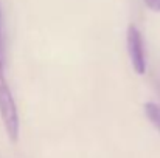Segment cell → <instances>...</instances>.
Here are the masks:
<instances>
[{
	"label": "cell",
	"instance_id": "cell-1",
	"mask_svg": "<svg viewBox=\"0 0 160 158\" xmlns=\"http://www.w3.org/2000/svg\"><path fill=\"white\" fill-rule=\"evenodd\" d=\"M0 118L2 122L5 126L6 135L8 138L16 143L19 140V113H17V107L16 101L12 98L11 89L8 85L6 76H5V70H3V53L0 51Z\"/></svg>",
	"mask_w": 160,
	"mask_h": 158
},
{
	"label": "cell",
	"instance_id": "cell-2",
	"mask_svg": "<svg viewBox=\"0 0 160 158\" xmlns=\"http://www.w3.org/2000/svg\"><path fill=\"white\" fill-rule=\"evenodd\" d=\"M126 44H128V53L132 64V68L137 74H145L146 71V53H145V44L142 33L135 25H129L128 34H126Z\"/></svg>",
	"mask_w": 160,
	"mask_h": 158
},
{
	"label": "cell",
	"instance_id": "cell-3",
	"mask_svg": "<svg viewBox=\"0 0 160 158\" xmlns=\"http://www.w3.org/2000/svg\"><path fill=\"white\" fill-rule=\"evenodd\" d=\"M145 113H146L148 119L151 121V124L160 132V104L146 103L145 104Z\"/></svg>",
	"mask_w": 160,
	"mask_h": 158
},
{
	"label": "cell",
	"instance_id": "cell-4",
	"mask_svg": "<svg viewBox=\"0 0 160 158\" xmlns=\"http://www.w3.org/2000/svg\"><path fill=\"white\" fill-rule=\"evenodd\" d=\"M143 2H145V5L149 9H152L156 12H160V0H143Z\"/></svg>",
	"mask_w": 160,
	"mask_h": 158
},
{
	"label": "cell",
	"instance_id": "cell-5",
	"mask_svg": "<svg viewBox=\"0 0 160 158\" xmlns=\"http://www.w3.org/2000/svg\"><path fill=\"white\" fill-rule=\"evenodd\" d=\"M0 51L3 53V41H2V26H0Z\"/></svg>",
	"mask_w": 160,
	"mask_h": 158
}]
</instances>
